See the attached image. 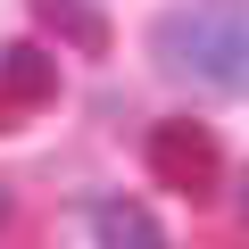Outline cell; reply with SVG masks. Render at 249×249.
<instances>
[{
	"instance_id": "obj_1",
	"label": "cell",
	"mask_w": 249,
	"mask_h": 249,
	"mask_svg": "<svg viewBox=\"0 0 249 249\" xmlns=\"http://www.w3.org/2000/svg\"><path fill=\"white\" fill-rule=\"evenodd\" d=\"M158 75H191L224 100H249V0H175L150 25Z\"/></svg>"
},
{
	"instance_id": "obj_2",
	"label": "cell",
	"mask_w": 249,
	"mask_h": 249,
	"mask_svg": "<svg viewBox=\"0 0 249 249\" xmlns=\"http://www.w3.org/2000/svg\"><path fill=\"white\" fill-rule=\"evenodd\" d=\"M150 175H158L166 191H183V199H208V191H216V175H224L216 133H208V124H191V116L150 124Z\"/></svg>"
},
{
	"instance_id": "obj_3",
	"label": "cell",
	"mask_w": 249,
	"mask_h": 249,
	"mask_svg": "<svg viewBox=\"0 0 249 249\" xmlns=\"http://www.w3.org/2000/svg\"><path fill=\"white\" fill-rule=\"evenodd\" d=\"M0 100H9V108L58 100V58H50L42 42H0Z\"/></svg>"
},
{
	"instance_id": "obj_4",
	"label": "cell",
	"mask_w": 249,
	"mask_h": 249,
	"mask_svg": "<svg viewBox=\"0 0 249 249\" xmlns=\"http://www.w3.org/2000/svg\"><path fill=\"white\" fill-rule=\"evenodd\" d=\"M91 241H100V249H175L166 224H158L142 199H91Z\"/></svg>"
},
{
	"instance_id": "obj_5",
	"label": "cell",
	"mask_w": 249,
	"mask_h": 249,
	"mask_svg": "<svg viewBox=\"0 0 249 249\" xmlns=\"http://www.w3.org/2000/svg\"><path fill=\"white\" fill-rule=\"evenodd\" d=\"M34 17H42L67 50H83V58H100V50H108V17H100V9H83V0H34Z\"/></svg>"
},
{
	"instance_id": "obj_6",
	"label": "cell",
	"mask_w": 249,
	"mask_h": 249,
	"mask_svg": "<svg viewBox=\"0 0 249 249\" xmlns=\"http://www.w3.org/2000/svg\"><path fill=\"white\" fill-rule=\"evenodd\" d=\"M232 199H241V216H249V166H241V191H232Z\"/></svg>"
},
{
	"instance_id": "obj_7",
	"label": "cell",
	"mask_w": 249,
	"mask_h": 249,
	"mask_svg": "<svg viewBox=\"0 0 249 249\" xmlns=\"http://www.w3.org/2000/svg\"><path fill=\"white\" fill-rule=\"evenodd\" d=\"M0 224H9V183H0Z\"/></svg>"
}]
</instances>
